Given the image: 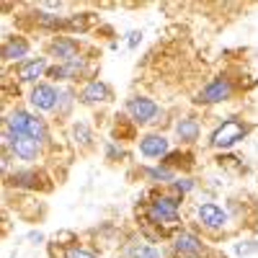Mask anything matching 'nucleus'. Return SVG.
<instances>
[{"label":"nucleus","mask_w":258,"mask_h":258,"mask_svg":"<svg viewBox=\"0 0 258 258\" xmlns=\"http://www.w3.org/2000/svg\"><path fill=\"white\" fill-rule=\"evenodd\" d=\"M6 140H8V145H11V150H13V155L21 158V160H34V158L39 155V142H36L34 137H29V135H16V132H11V135H6Z\"/></svg>","instance_id":"obj_5"},{"label":"nucleus","mask_w":258,"mask_h":258,"mask_svg":"<svg viewBox=\"0 0 258 258\" xmlns=\"http://www.w3.org/2000/svg\"><path fill=\"white\" fill-rule=\"evenodd\" d=\"M75 137H80V142H88V129H85V124H75Z\"/></svg>","instance_id":"obj_20"},{"label":"nucleus","mask_w":258,"mask_h":258,"mask_svg":"<svg viewBox=\"0 0 258 258\" xmlns=\"http://www.w3.org/2000/svg\"><path fill=\"white\" fill-rule=\"evenodd\" d=\"M140 153L147 158H160L168 153V140L163 135H147L140 140Z\"/></svg>","instance_id":"obj_8"},{"label":"nucleus","mask_w":258,"mask_h":258,"mask_svg":"<svg viewBox=\"0 0 258 258\" xmlns=\"http://www.w3.org/2000/svg\"><path fill=\"white\" fill-rule=\"evenodd\" d=\"M80 68H83V62L80 59H73V62H64V64H59V68H52V78H57V80H68V78H75L78 73H80Z\"/></svg>","instance_id":"obj_16"},{"label":"nucleus","mask_w":258,"mask_h":258,"mask_svg":"<svg viewBox=\"0 0 258 258\" xmlns=\"http://www.w3.org/2000/svg\"><path fill=\"white\" fill-rule=\"evenodd\" d=\"M176 188H178V191H191L194 183H191L188 178H183V181H176Z\"/></svg>","instance_id":"obj_21"},{"label":"nucleus","mask_w":258,"mask_h":258,"mask_svg":"<svg viewBox=\"0 0 258 258\" xmlns=\"http://www.w3.org/2000/svg\"><path fill=\"white\" fill-rule=\"evenodd\" d=\"M80 98H83L85 103L106 101V98H109V88H106V83H98V80H93V83H88V85H85V88H83Z\"/></svg>","instance_id":"obj_13"},{"label":"nucleus","mask_w":258,"mask_h":258,"mask_svg":"<svg viewBox=\"0 0 258 258\" xmlns=\"http://www.w3.org/2000/svg\"><path fill=\"white\" fill-rule=\"evenodd\" d=\"M64 258H96V255L88 253V250H80V248H70L68 253H64Z\"/></svg>","instance_id":"obj_19"},{"label":"nucleus","mask_w":258,"mask_h":258,"mask_svg":"<svg viewBox=\"0 0 258 258\" xmlns=\"http://www.w3.org/2000/svg\"><path fill=\"white\" fill-rule=\"evenodd\" d=\"M49 49H52V54H57V57L64 59V62L78 59V44H75L73 39H54Z\"/></svg>","instance_id":"obj_11"},{"label":"nucleus","mask_w":258,"mask_h":258,"mask_svg":"<svg viewBox=\"0 0 258 258\" xmlns=\"http://www.w3.org/2000/svg\"><path fill=\"white\" fill-rule=\"evenodd\" d=\"M176 250L181 253V255H188V258H194V255H202V240L197 238V235H191V232H181L178 238H176Z\"/></svg>","instance_id":"obj_10"},{"label":"nucleus","mask_w":258,"mask_h":258,"mask_svg":"<svg viewBox=\"0 0 258 258\" xmlns=\"http://www.w3.org/2000/svg\"><path fill=\"white\" fill-rule=\"evenodd\" d=\"M26 52H29V41H24L21 36L6 39V44H3V57L6 59H21V57H26Z\"/></svg>","instance_id":"obj_12"},{"label":"nucleus","mask_w":258,"mask_h":258,"mask_svg":"<svg viewBox=\"0 0 258 258\" xmlns=\"http://www.w3.org/2000/svg\"><path fill=\"white\" fill-rule=\"evenodd\" d=\"M8 129H11V132H16V135H29V137H34L36 142L47 140L44 121L36 119V116H31L29 111H21V109L8 116Z\"/></svg>","instance_id":"obj_1"},{"label":"nucleus","mask_w":258,"mask_h":258,"mask_svg":"<svg viewBox=\"0 0 258 258\" xmlns=\"http://www.w3.org/2000/svg\"><path fill=\"white\" fill-rule=\"evenodd\" d=\"M176 135H178V140H183V142L199 140V124H197V119H191V116L181 119V121L176 124Z\"/></svg>","instance_id":"obj_15"},{"label":"nucleus","mask_w":258,"mask_h":258,"mask_svg":"<svg viewBox=\"0 0 258 258\" xmlns=\"http://www.w3.org/2000/svg\"><path fill=\"white\" fill-rule=\"evenodd\" d=\"M248 135V124H243L240 119H227L222 121L212 135V147H232L238 140H243Z\"/></svg>","instance_id":"obj_2"},{"label":"nucleus","mask_w":258,"mask_h":258,"mask_svg":"<svg viewBox=\"0 0 258 258\" xmlns=\"http://www.w3.org/2000/svg\"><path fill=\"white\" fill-rule=\"evenodd\" d=\"M150 220L155 225H176L178 222V202L173 197H158L150 207Z\"/></svg>","instance_id":"obj_3"},{"label":"nucleus","mask_w":258,"mask_h":258,"mask_svg":"<svg viewBox=\"0 0 258 258\" xmlns=\"http://www.w3.org/2000/svg\"><path fill=\"white\" fill-rule=\"evenodd\" d=\"M147 173L153 176V178H163V181H170V178H173V176H170V170H168V168H150Z\"/></svg>","instance_id":"obj_18"},{"label":"nucleus","mask_w":258,"mask_h":258,"mask_svg":"<svg viewBox=\"0 0 258 258\" xmlns=\"http://www.w3.org/2000/svg\"><path fill=\"white\" fill-rule=\"evenodd\" d=\"M137 41H140V34L132 31V34H129V47H137Z\"/></svg>","instance_id":"obj_23"},{"label":"nucleus","mask_w":258,"mask_h":258,"mask_svg":"<svg viewBox=\"0 0 258 258\" xmlns=\"http://www.w3.org/2000/svg\"><path fill=\"white\" fill-rule=\"evenodd\" d=\"M44 70H47V62L41 59V57H39V59H29V62H24V64L18 68V78L29 83V80H36Z\"/></svg>","instance_id":"obj_14"},{"label":"nucleus","mask_w":258,"mask_h":258,"mask_svg":"<svg viewBox=\"0 0 258 258\" xmlns=\"http://www.w3.org/2000/svg\"><path fill=\"white\" fill-rule=\"evenodd\" d=\"M230 93H232V85L225 80V78H217V80H212L207 88L199 93V103H217V101H225V98H230Z\"/></svg>","instance_id":"obj_6"},{"label":"nucleus","mask_w":258,"mask_h":258,"mask_svg":"<svg viewBox=\"0 0 258 258\" xmlns=\"http://www.w3.org/2000/svg\"><path fill=\"white\" fill-rule=\"evenodd\" d=\"M126 258H160V250L150 243H135L126 248Z\"/></svg>","instance_id":"obj_17"},{"label":"nucleus","mask_w":258,"mask_h":258,"mask_svg":"<svg viewBox=\"0 0 258 258\" xmlns=\"http://www.w3.org/2000/svg\"><path fill=\"white\" fill-rule=\"evenodd\" d=\"M235 250H238V253H250V250H258V245H238Z\"/></svg>","instance_id":"obj_22"},{"label":"nucleus","mask_w":258,"mask_h":258,"mask_svg":"<svg viewBox=\"0 0 258 258\" xmlns=\"http://www.w3.org/2000/svg\"><path fill=\"white\" fill-rule=\"evenodd\" d=\"M199 220L207 225V227H222L225 222H227V214H225V209L222 207H217V204H202L199 207Z\"/></svg>","instance_id":"obj_9"},{"label":"nucleus","mask_w":258,"mask_h":258,"mask_svg":"<svg viewBox=\"0 0 258 258\" xmlns=\"http://www.w3.org/2000/svg\"><path fill=\"white\" fill-rule=\"evenodd\" d=\"M126 111L132 114V119H135L137 124H147V121H153V119L160 114L158 103L150 101V98H145V96L129 98V101H126Z\"/></svg>","instance_id":"obj_4"},{"label":"nucleus","mask_w":258,"mask_h":258,"mask_svg":"<svg viewBox=\"0 0 258 258\" xmlns=\"http://www.w3.org/2000/svg\"><path fill=\"white\" fill-rule=\"evenodd\" d=\"M31 103L41 111H52L57 106V91L52 88V85H36V88L31 91Z\"/></svg>","instance_id":"obj_7"}]
</instances>
